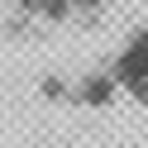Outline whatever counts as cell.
Wrapping results in <instances>:
<instances>
[{
    "instance_id": "cell-1",
    "label": "cell",
    "mask_w": 148,
    "mask_h": 148,
    "mask_svg": "<svg viewBox=\"0 0 148 148\" xmlns=\"http://www.w3.org/2000/svg\"><path fill=\"white\" fill-rule=\"evenodd\" d=\"M115 81H119L134 100L148 105V24L134 29L129 43L119 48V58H115Z\"/></svg>"
}]
</instances>
